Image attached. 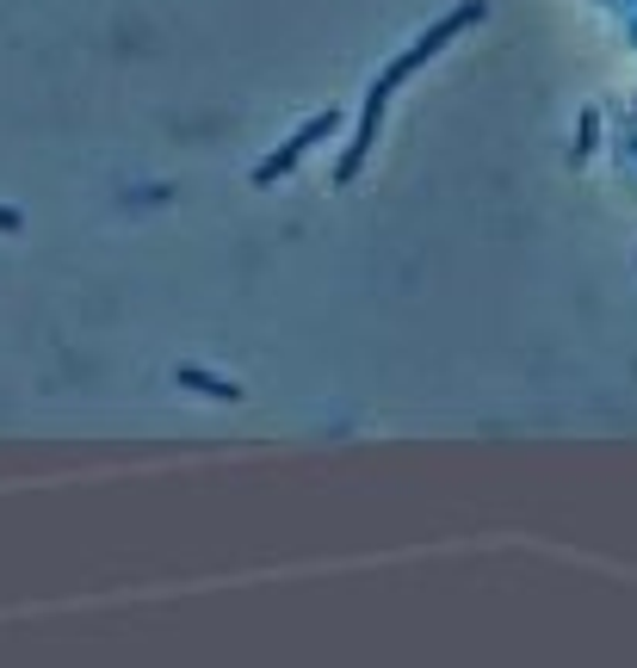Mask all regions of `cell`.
Instances as JSON below:
<instances>
[{"label": "cell", "mask_w": 637, "mask_h": 668, "mask_svg": "<svg viewBox=\"0 0 637 668\" xmlns=\"http://www.w3.org/2000/svg\"><path fill=\"white\" fill-rule=\"evenodd\" d=\"M470 19H477V7H458V13H452L446 25H433V32L414 44V50H402L397 63L384 69V81H372V93H365V112H360V137H353V149H346V161H341V180H353V173H360V161H365V149L378 143V118H384V105H390V93H397V87L409 81V75L421 69V63H428V56L440 50L452 32H458V25H470Z\"/></svg>", "instance_id": "obj_1"}, {"label": "cell", "mask_w": 637, "mask_h": 668, "mask_svg": "<svg viewBox=\"0 0 637 668\" xmlns=\"http://www.w3.org/2000/svg\"><path fill=\"white\" fill-rule=\"evenodd\" d=\"M322 137H334V112H316V118L304 124V131H297V137L285 143V149H273V155H266V161H260V168H254V186H273L278 173H292L297 161H304V155H310V149H316V143H322Z\"/></svg>", "instance_id": "obj_2"}, {"label": "cell", "mask_w": 637, "mask_h": 668, "mask_svg": "<svg viewBox=\"0 0 637 668\" xmlns=\"http://www.w3.org/2000/svg\"><path fill=\"white\" fill-rule=\"evenodd\" d=\"M180 384H192V390H205V396H224V403H236V384H224V377H205V372H192V365H180Z\"/></svg>", "instance_id": "obj_3"}, {"label": "cell", "mask_w": 637, "mask_h": 668, "mask_svg": "<svg viewBox=\"0 0 637 668\" xmlns=\"http://www.w3.org/2000/svg\"><path fill=\"white\" fill-rule=\"evenodd\" d=\"M0 229H19V211H7V205H0Z\"/></svg>", "instance_id": "obj_4"}]
</instances>
